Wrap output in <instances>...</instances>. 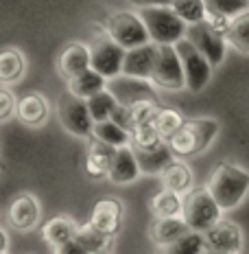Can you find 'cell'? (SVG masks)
Returning a JSON list of instances; mask_svg holds the SVG:
<instances>
[{
    "instance_id": "22",
    "label": "cell",
    "mask_w": 249,
    "mask_h": 254,
    "mask_svg": "<svg viewBox=\"0 0 249 254\" xmlns=\"http://www.w3.org/2000/svg\"><path fill=\"white\" fill-rule=\"evenodd\" d=\"M77 230H79L77 221H72L70 217L61 215V217H55V219H50L49 224L44 226V230H42V237H44V241L49 243L52 250H57V248L63 246L66 241L75 239Z\"/></svg>"
},
{
    "instance_id": "1",
    "label": "cell",
    "mask_w": 249,
    "mask_h": 254,
    "mask_svg": "<svg viewBox=\"0 0 249 254\" xmlns=\"http://www.w3.org/2000/svg\"><path fill=\"white\" fill-rule=\"evenodd\" d=\"M208 189L223 210L236 208L249 193V171L232 162H221L212 169Z\"/></svg>"
},
{
    "instance_id": "20",
    "label": "cell",
    "mask_w": 249,
    "mask_h": 254,
    "mask_svg": "<svg viewBox=\"0 0 249 254\" xmlns=\"http://www.w3.org/2000/svg\"><path fill=\"white\" fill-rule=\"evenodd\" d=\"M15 116L22 121L24 125L29 127H40L44 125V121L49 119V103L42 94H24L18 101V108H15Z\"/></svg>"
},
{
    "instance_id": "21",
    "label": "cell",
    "mask_w": 249,
    "mask_h": 254,
    "mask_svg": "<svg viewBox=\"0 0 249 254\" xmlns=\"http://www.w3.org/2000/svg\"><path fill=\"white\" fill-rule=\"evenodd\" d=\"M190 230V226L186 224L182 215L177 217H157L155 224L151 226V239L153 243H157L160 248L173 243L175 239H179L182 235H186Z\"/></svg>"
},
{
    "instance_id": "35",
    "label": "cell",
    "mask_w": 249,
    "mask_h": 254,
    "mask_svg": "<svg viewBox=\"0 0 249 254\" xmlns=\"http://www.w3.org/2000/svg\"><path fill=\"white\" fill-rule=\"evenodd\" d=\"M131 140H134V147H151L164 138L157 131L155 123H142L131 129Z\"/></svg>"
},
{
    "instance_id": "39",
    "label": "cell",
    "mask_w": 249,
    "mask_h": 254,
    "mask_svg": "<svg viewBox=\"0 0 249 254\" xmlns=\"http://www.w3.org/2000/svg\"><path fill=\"white\" fill-rule=\"evenodd\" d=\"M7 250H9V237H7V232L0 228V254H4Z\"/></svg>"
},
{
    "instance_id": "24",
    "label": "cell",
    "mask_w": 249,
    "mask_h": 254,
    "mask_svg": "<svg viewBox=\"0 0 249 254\" xmlns=\"http://www.w3.org/2000/svg\"><path fill=\"white\" fill-rule=\"evenodd\" d=\"M162 184L164 189H171L175 193H188L193 189V171L179 160H171L162 169Z\"/></svg>"
},
{
    "instance_id": "34",
    "label": "cell",
    "mask_w": 249,
    "mask_h": 254,
    "mask_svg": "<svg viewBox=\"0 0 249 254\" xmlns=\"http://www.w3.org/2000/svg\"><path fill=\"white\" fill-rule=\"evenodd\" d=\"M208 15H223V18H234L249 9V0H203Z\"/></svg>"
},
{
    "instance_id": "2",
    "label": "cell",
    "mask_w": 249,
    "mask_h": 254,
    "mask_svg": "<svg viewBox=\"0 0 249 254\" xmlns=\"http://www.w3.org/2000/svg\"><path fill=\"white\" fill-rule=\"evenodd\" d=\"M142 22H145L149 38L155 44H177L186 38L188 24L182 20L171 4H155V7H140L138 9Z\"/></svg>"
},
{
    "instance_id": "3",
    "label": "cell",
    "mask_w": 249,
    "mask_h": 254,
    "mask_svg": "<svg viewBox=\"0 0 249 254\" xmlns=\"http://www.w3.org/2000/svg\"><path fill=\"white\" fill-rule=\"evenodd\" d=\"M219 129L221 125L216 119H193L179 127V131L173 134L168 142L175 156H197L212 145Z\"/></svg>"
},
{
    "instance_id": "7",
    "label": "cell",
    "mask_w": 249,
    "mask_h": 254,
    "mask_svg": "<svg viewBox=\"0 0 249 254\" xmlns=\"http://www.w3.org/2000/svg\"><path fill=\"white\" fill-rule=\"evenodd\" d=\"M125 51L127 49H123L109 33L97 35L90 42V68H94L107 79L120 75L123 72Z\"/></svg>"
},
{
    "instance_id": "13",
    "label": "cell",
    "mask_w": 249,
    "mask_h": 254,
    "mask_svg": "<svg viewBox=\"0 0 249 254\" xmlns=\"http://www.w3.org/2000/svg\"><path fill=\"white\" fill-rule=\"evenodd\" d=\"M123 213H125L123 202H118L114 197H103L94 204L92 215H90V224L94 228H99L100 232H105V235L116 237L120 226H123Z\"/></svg>"
},
{
    "instance_id": "28",
    "label": "cell",
    "mask_w": 249,
    "mask_h": 254,
    "mask_svg": "<svg viewBox=\"0 0 249 254\" xmlns=\"http://www.w3.org/2000/svg\"><path fill=\"white\" fill-rule=\"evenodd\" d=\"M182 206H184L182 195L171 189H164L151 199V213L155 217H177L182 215Z\"/></svg>"
},
{
    "instance_id": "10",
    "label": "cell",
    "mask_w": 249,
    "mask_h": 254,
    "mask_svg": "<svg viewBox=\"0 0 249 254\" xmlns=\"http://www.w3.org/2000/svg\"><path fill=\"white\" fill-rule=\"evenodd\" d=\"M186 38L193 42L197 49L210 60L212 66H221L225 60V49H227V38L223 31H219L208 18L199 20L195 24H188Z\"/></svg>"
},
{
    "instance_id": "32",
    "label": "cell",
    "mask_w": 249,
    "mask_h": 254,
    "mask_svg": "<svg viewBox=\"0 0 249 254\" xmlns=\"http://www.w3.org/2000/svg\"><path fill=\"white\" fill-rule=\"evenodd\" d=\"M155 127H157V131H160V136L164 140H171V136L173 134H177L179 131V127H182L186 121H184V116L177 112V110H173V108H157V114H155Z\"/></svg>"
},
{
    "instance_id": "17",
    "label": "cell",
    "mask_w": 249,
    "mask_h": 254,
    "mask_svg": "<svg viewBox=\"0 0 249 254\" xmlns=\"http://www.w3.org/2000/svg\"><path fill=\"white\" fill-rule=\"evenodd\" d=\"M134 151L142 173H160L173 160V153H175L168 140H160L151 147H134Z\"/></svg>"
},
{
    "instance_id": "15",
    "label": "cell",
    "mask_w": 249,
    "mask_h": 254,
    "mask_svg": "<svg viewBox=\"0 0 249 254\" xmlns=\"http://www.w3.org/2000/svg\"><path fill=\"white\" fill-rule=\"evenodd\" d=\"M114 153H116L114 145L92 136L88 142V158H86V171L90 173V178H94V180L107 178L109 167L114 162Z\"/></svg>"
},
{
    "instance_id": "18",
    "label": "cell",
    "mask_w": 249,
    "mask_h": 254,
    "mask_svg": "<svg viewBox=\"0 0 249 254\" xmlns=\"http://www.w3.org/2000/svg\"><path fill=\"white\" fill-rule=\"evenodd\" d=\"M140 165H138V158H136V151L131 149L129 145H123V147H116V153H114V162L109 167V180L114 184H129L140 176Z\"/></svg>"
},
{
    "instance_id": "30",
    "label": "cell",
    "mask_w": 249,
    "mask_h": 254,
    "mask_svg": "<svg viewBox=\"0 0 249 254\" xmlns=\"http://www.w3.org/2000/svg\"><path fill=\"white\" fill-rule=\"evenodd\" d=\"M162 250L168 252V254H199V252H205L203 232L188 230L186 235H182L179 239H175L173 243H168V246H164Z\"/></svg>"
},
{
    "instance_id": "11",
    "label": "cell",
    "mask_w": 249,
    "mask_h": 254,
    "mask_svg": "<svg viewBox=\"0 0 249 254\" xmlns=\"http://www.w3.org/2000/svg\"><path fill=\"white\" fill-rule=\"evenodd\" d=\"M107 88L112 90V94L118 99V103H125V105H136L140 101L160 103L153 86H149V79L131 77V75L120 72V75L107 79Z\"/></svg>"
},
{
    "instance_id": "29",
    "label": "cell",
    "mask_w": 249,
    "mask_h": 254,
    "mask_svg": "<svg viewBox=\"0 0 249 254\" xmlns=\"http://www.w3.org/2000/svg\"><path fill=\"white\" fill-rule=\"evenodd\" d=\"M92 136H97V138L109 142V145L114 147H123V145H129L131 140V134L125 129V127H120L116 121L112 119H105V121H97L94 123V129H92Z\"/></svg>"
},
{
    "instance_id": "38",
    "label": "cell",
    "mask_w": 249,
    "mask_h": 254,
    "mask_svg": "<svg viewBox=\"0 0 249 254\" xmlns=\"http://www.w3.org/2000/svg\"><path fill=\"white\" fill-rule=\"evenodd\" d=\"M134 7H155V4H171V0H129Z\"/></svg>"
},
{
    "instance_id": "12",
    "label": "cell",
    "mask_w": 249,
    "mask_h": 254,
    "mask_svg": "<svg viewBox=\"0 0 249 254\" xmlns=\"http://www.w3.org/2000/svg\"><path fill=\"white\" fill-rule=\"evenodd\" d=\"M205 250L216 254H236L243 250V230L232 219L221 217L214 226L203 232Z\"/></svg>"
},
{
    "instance_id": "26",
    "label": "cell",
    "mask_w": 249,
    "mask_h": 254,
    "mask_svg": "<svg viewBox=\"0 0 249 254\" xmlns=\"http://www.w3.org/2000/svg\"><path fill=\"white\" fill-rule=\"evenodd\" d=\"M26 70L24 55L18 49L0 51V83H15L20 81Z\"/></svg>"
},
{
    "instance_id": "31",
    "label": "cell",
    "mask_w": 249,
    "mask_h": 254,
    "mask_svg": "<svg viewBox=\"0 0 249 254\" xmlns=\"http://www.w3.org/2000/svg\"><path fill=\"white\" fill-rule=\"evenodd\" d=\"M86 101H88V108H90V114H92L94 123H97V121L109 119L112 112H114V108L118 105V99L114 97L109 88H105V90H100V92L92 94V97L86 99Z\"/></svg>"
},
{
    "instance_id": "33",
    "label": "cell",
    "mask_w": 249,
    "mask_h": 254,
    "mask_svg": "<svg viewBox=\"0 0 249 254\" xmlns=\"http://www.w3.org/2000/svg\"><path fill=\"white\" fill-rule=\"evenodd\" d=\"M171 7L186 24H195L199 20L208 18V9H205L203 0H171Z\"/></svg>"
},
{
    "instance_id": "9",
    "label": "cell",
    "mask_w": 249,
    "mask_h": 254,
    "mask_svg": "<svg viewBox=\"0 0 249 254\" xmlns=\"http://www.w3.org/2000/svg\"><path fill=\"white\" fill-rule=\"evenodd\" d=\"M107 33L118 42L123 49H134V46L147 44L151 42L149 31H147L145 22H142L140 13L134 11H116L109 15L107 24H105Z\"/></svg>"
},
{
    "instance_id": "5",
    "label": "cell",
    "mask_w": 249,
    "mask_h": 254,
    "mask_svg": "<svg viewBox=\"0 0 249 254\" xmlns=\"http://www.w3.org/2000/svg\"><path fill=\"white\" fill-rule=\"evenodd\" d=\"M151 81L164 90H182L186 88V72L182 66V57H179L175 44H157V57L153 64Z\"/></svg>"
},
{
    "instance_id": "27",
    "label": "cell",
    "mask_w": 249,
    "mask_h": 254,
    "mask_svg": "<svg viewBox=\"0 0 249 254\" xmlns=\"http://www.w3.org/2000/svg\"><path fill=\"white\" fill-rule=\"evenodd\" d=\"M225 38H227V44L234 46L238 53L249 55V9H245L243 13H238L230 20Z\"/></svg>"
},
{
    "instance_id": "19",
    "label": "cell",
    "mask_w": 249,
    "mask_h": 254,
    "mask_svg": "<svg viewBox=\"0 0 249 254\" xmlns=\"http://www.w3.org/2000/svg\"><path fill=\"white\" fill-rule=\"evenodd\" d=\"M57 68H59V75L63 79L77 77L79 72H83L86 68H90V46L77 44V42L75 44H68L66 49L61 51Z\"/></svg>"
},
{
    "instance_id": "25",
    "label": "cell",
    "mask_w": 249,
    "mask_h": 254,
    "mask_svg": "<svg viewBox=\"0 0 249 254\" xmlns=\"http://www.w3.org/2000/svg\"><path fill=\"white\" fill-rule=\"evenodd\" d=\"M75 241L79 243V248L83 250V254H97V252L109 250L114 237L100 232L99 228H94L92 224H86V226H79V230L75 235Z\"/></svg>"
},
{
    "instance_id": "6",
    "label": "cell",
    "mask_w": 249,
    "mask_h": 254,
    "mask_svg": "<svg viewBox=\"0 0 249 254\" xmlns=\"http://www.w3.org/2000/svg\"><path fill=\"white\" fill-rule=\"evenodd\" d=\"M57 116H59V123L63 125L66 131H70V134H75V136H81V138L92 136L94 119H92V114H90L88 101L77 97V94H72L70 90L59 97Z\"/></svg>"
},
{
    "instance_id": "14",
    "label": "cell",
    "mask_w": 249,
    "mask_h": 254,
    "mask_svg": "<svg viewBox=\"0 0 249 254\" xmlns=\"http://www.w3.org/2000/svg\"><path fill=\"white\" fill-rule=\"evenodd\" d=\"M155 57H157V44L155 42H147V44L127 49L125 51V62H123V72L125 75H131V77L151 79Z\"/></svg>"
},
{
    "instance_id": "16",
    "label": "cell",
    "mask_w": 249,
    "mask_h": 254,
    "mask_svg": "<svg viewBox=\"0 0 249 254\" xmlns=\"http://www.w3.org/2000/svg\"><path fill=\"white\" fill-rule=\"evenodd\" d=\"M9 221L18 230H31L40 221V202L31 193H20L9 206Z\"/></svg>"
},
{
    "instance_id": "4",
    "label": "cell",
    "mask_w": 249,
    "mask_h": 254,
    "mask_svg": "<svg viewBox=\"0 0 249 254\" xmlns=\"http://www.w3.org/2000/svg\"><path fill=\"white\" fill-rule=\"evenodd\" d=\"M221 213H223V208L219 206L208 187L190 189L184 197L182 217L186 219L190 230L205 232L210 226H214L221 219Z\"/></svg>"
},
{
    "instance_id": "37",
    "label": "cell",
    "mask_w": 249,
    "mask_h": 254,
    "mask_svg": "<svg viewBox=\"0 0 249 254\" xmlns=\"http://www.w3.org/2000/svg\"><path fill=\"white\" fill-rule=\"evenodd\" d=\"M112 121H116L120 127H125L127 131L131 134V105H125V103H118L114 108L112 116H109Z\"/></svg>"
},
{
    "instance_id": "36",
    "label": "cell",
    "mask_w": 249,
    "mask_h": 254,
    "mask_svg": "<svg viewBox=\"0 0 249 254\" xmlns=\"http://www.w3.org/2000/svg\"><path fill=\"white\" fill-rule=\"evenodd\" d=\"M15 108H18V101L9 90L0 88V121H9L15 114Z\"/></svg>"
},
{
    "instance_id": "23",
    "label": "cell",
    "mask_w": 249,
    "mask_h": 254,
    "mask_svg": "<svg viewBox=\"0 0 249 254\" xmlns=\"http://www.w3.org/2000/svg\"><path fill=\"white\" fill-rule=\"evenodd\" d=\"M105 88H107V77H103L100 72L94 70V68H86V70L79 72L77 77L68 79V90L81 99H90L92 94H97Z\"/></svg>"
},
{
    "instance_id": "8",
    "label": "cell",
    "mask_w": 249,
    "mask_h": 254,
    "mask_svg": "<svg viewBox=\"0 0 249 254\" xmlns=\"http://www.w3.org/2000/svg\"><path fill=\"white\" fill-rule=\"evenodd\" d=\"M175 49H177L179 57H182V66H184V72H186V88L190 92H201L208 86L214 66L188 38L179 40L175 44Z\"/></svg>"
}]
</instances>
